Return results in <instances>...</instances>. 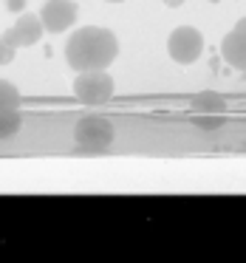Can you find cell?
Masks as SVG:
<instances>
[{
	"instance_id": "obj_1",
	"label": "cell",
	"mask_w": 246,
	"mask_h": 263,
	"mask_svg": "<svg viewBox=\"0 0 246 263\" xmlns=\"http://www.w3.org/2000/svg\"><path fill=\"white\" fill-rule=\"evenodd\" d=\"M116 57H119V40L102 26H82L65 43V60L74 71L108 68Z\"/></svg>"
},
{
	"instance_id": "obj_2",
	"label": "cell",
	"mask_w": 246,
	"mask_h": 263,
	"mask_svg": "<svg viewBox=\"0 0 246 263\" xmlns=\"http://www.w3.org/2000/svg\"><path fill=\"white\" fill-rule=\"evenodd\" d=\"M116 139V130H113V122L105 119V116H82L80 122L74 125V142L77 147L82 150H91V153H102L105 147H110Z\"/></svg>"
},
{
	"instance_id": "obj_3",
	"label": "cell",
	"mask_w": 246,
	"mask_h": 263,
	"mask_svg": "<svg viewBox=\"0 0 246 263\" xmlns=\"http://www.w3.org/2000/svg\"><path fill=\"white\" fill-rule=\"evenodd\" d=\"M74 97L82 105H102L113 97V77L105 68L97 71H77L74 80Z\"/></svg>"
},
{
	"instance_id": "obj_4",
	"label": "cell",
	"mask_w": 246,
	"mask_h": 263,
	"mask_svg": "<svg viewBox=\"0 0 246 263\" xmlns=\"http://www.w3.org/2000/svg\"><path fill=\"white\" fill-rule=\"evenodd\" d=\"M167 51H170V57L178 65L195 63L201 57V51H204V34L195 26H178L170 34V40H167Z\"/></svg>"
},
{
	"instance_id": "obj_5",
	"label": "cell",
	"mask_w": 246,
	"mask_h": 263,
	"mask_svg": "<svg viewBox=\"0 0 246 263\" xmlns=\"http://www.w3.org/2000/svg\"><path fill=\"white\" fill-rule=\"evenodd\" d=\"M77 14H80V6L74 0H46L40 9V23L48 34H63L74 26Z\"/></svg>"
},
{
	"instance_id": "obj_6",
	"label": "cell",
	"mask_w": 246,
	"mask_h": 263,
	"mask_svg": "<svg viewBox=\"0 0 246 263\" xmlns=\"http://www.w3.org/2000/svg\"><path fill=\"white\" fill-rule=\"evenodd\" d=\"M43 31L46 29H43V23H40V14H29V12L23 14L20 12L12 29L3 31V40L12 48H29V46H34V43H40Z\"/></svg>"
},
{
	"instance_id": "obj_7",
	"label": "cell",
	"mask_w": 246,
	"mask_h": 263,
	"mask_svg": "<svg viewBox=\"0 0 246 263\" xmlns=\"http://www.w3.org/2000/svg\"><path fill=\"white\" fill-rule=\"evenodd\" d=\"M221 54L232 68L246 74V17L235 23V29L221 40Z\"/></svg>"
},
{
	"instance_id": "obj_8",
	"label": "cell",
	"mask_w": 246,
	"mask_h": 263,
	"mask_svg": "<svg viewBox=\"0 0 246 263\" xmlns=\"http://www.w3.org/2000/svg\"><path fill=\"white\" fill-rule=\"evenodd\" d=\"M190 110L195 116H223L226 114V99L215 91H201L190 99Z\"/></svg>"
},
{
	"instance_id": "obj_9",
	"label": "cell",
	"mask_w": 246,
	"mask_h": 263,
	"mask_svg": "<svg viewBox=\"0 0 246 263\" xmlns=\"http://www.w3.org/2000/svg\"><path fill=\"white\" fill-rule=\"evenodd\" d=\"M20 127H23V114H20V108L0 110V142H3V139H12Z\"/></svg>"
},
{
	"instance_id": "obj_10",
	"label": "cell",
	"mask_w": 246,
	"mask_h": 263,
	"mask_svg": "<svg viewBox=\"0 0 246 263\" xmlns=\"http://www.w3.org/2000/svg\"><path fill=\"white\" fill-rule=\"evenodd\" d=\"M12 108H20V91L14 82L0 80V110H12Z\"/></svg>"
},
{
	"instance_id": "obj_11",
	"label": "cell",
	"mask_w": 246,
	"mask_h": 263,
	"mask_svg": "<svg viewBox=\"0 0 246 263\" xmlns=\"http://www.w3.org/2000/svg\"><path fill=\"white\" fill-rule=\"evenodd\" d=\"M14 51H17V48H12L6 40H3V37H0V65H9V63H12V60H14Z\"/></svg>"
},
{
	"instance_id": "obj_12",
	"label": "cell",
	"mask_w": 246,
	"mask_h": 263,
	"mask_svg": "<svg viewBox=\"0 0 246 263\" xmlns=\"http://www.w3.org/2000/svg\"><path fill=\"white\" fill-rule=\"evenodd\" d=\"M195 122H198L204 130H215V127L221 125V116H195Z\"/></svg>"
},
{
	"instance_id": "obj_13",
	"label": "cell",
	"mask_w": 246,
	"mask_h": 263,
	"mask_svg": "<svg viewBox=\"0 0 246 263\" xmlns=\"http://www.w3.org/2000/svg\"><path fill=\"white\" fill-rule=\"evenodd\" d=\"M6 9L12 14H20V12H26V0H6Z\"/></svg>"
},
{
	"instance_id": "obj_14",
	"label": "cell",
	"mask_w": 246,
	"mask_h": 263,
	"mask_svg": "<svg viewBox=\"0 0 246 263\" xmlns=\"http://www.w3.org/2000/svg\"><path fill=\"white\" fill-rule=\"evenodd\" d=\"M181 3H184V0H164V6H170V9H178Z\"/></svg>"
},
{
	"instance_id": "obj_15",
	"label": "cell",
	"mask_w": 246,
	"mask_h": 263,
	"mask_svg": "<svg viewBox=\"0 0 246 263\" xmlns=\"http://www.w3.org/2000/svg\"><path fill=\"white\" fill-rule=\"evenodd\" d=\"M105 3H122V0H105Z\"/></svg>"
},
{
	"instance_id": "obj_16",
	"label": "cell",
	"mask_w": 246,
	"mask_h": 263,
	"mask_svg": "<svg viewBox=\"0 0 246 263\" xmlns=\"http://www.w3.org/2000/svg\"><path fill=\"white\" fill-rule=\"evenodd\" d=\"M210 3H221V0H210Z\"/></svg>"
}]
</instances>
